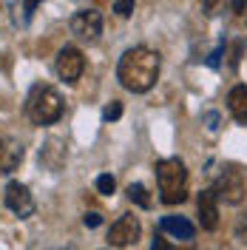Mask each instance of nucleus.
<instances>
[{
    "instance_id": "1",
    "label": "nucleus",
    "mask_w": 247,
    "mask_h": 250,
    "mask_svg": "<svg viewBox=\"0 0 247 250\" xmlns=\"http://www.w3.org/2000/svg\"><path fill=\"white\" fill-rule=\"evenodd\" d=\"M159 68H162V60H159L156 51H151L145 46H134L120 57L117 80L123 83V88H128V91L145 94L154 88L156 77H159Z\"/></svg>"
},
{
    "instance_id": "2",
    "label": "nucleus",
    "mask_w": 247,
    "mask_h": 250,
    "mask_svg": "<svg viewBox=\"0 0 247 250\" xmlns=\"http://www.w3.org/2000/svg\"><path fill=\"white\" fill-rule=\"evenodd\" d=\"M62 108L65 103L54 85H46V83L31 85L29 97H26V114L34 125H54L62 117Z\"/></svg>"
},
{
    "instance_id": "3",
    "label": "nucleus",
    "mask_w": 247,
    "mask_h": 250,
    "mask_svg": "<svg viewBox=\"0 0 247 250\" xmlns=\"http://www.w3.org/2000/svg\"><path fill=\"white\" fill-rule=\"evenodd\" d=\"M156 182H159V193L165 205H179L187 196V171L185 162L170 156V159H159L156 162Z\"/></svg>"
},
{
    "instance_id": "4",
    "label": "nucleus",
    "mask_w": 247,
    "mask_h": 250,
    "mask_svg": "<svg viewBox=\"0 0 247 250\" xmlns=\"http://www.w3.org/2000/svg\"><path fill=\"white\" fill-rule=\"evenodd\" d=\"M216 196L219 199H225L227 205H239L245 202V193H247V185H245V176L239 168H225V171L219 173L216 179Z\"/></svg>"
},
{
    "instance_id": "5",
    "label": "nucleus",
    "mask_w": 247,
    "mask_h": 250,
    "mask_svg": "<svg viewBox=\"0 0 247 250\" xmlns=\"http://www.w3.org/2000/svg\"><path fill=\"white\" fill-rule=\"evenodd\" d=\"M139 233H142L139 219L134 216V213H125V216H120L114 225H111L108 245H114V248H131V245L139 242Z\"/></svg>"
},
{
    "instance_id": "6",
    "label": "nucleus",
    "mask_w": 247,
    "mask_h": 250,
    "mask_svg": "<svg viewBox=\"0 0 247 250\" xmlns=\"http://www.w3.org/2000/svg\"><path fill=\"white\" fill-rule=\"evenodd\" d=\"M54 68H57V77L60 80L77 83V80L82 77V68H85V57H82V51H80L77 46H65V48H60Z\"/></svg>"
},
{
    "instance_id": "7",
    "label": "nucleus",
    "mask_w": 247,
    "mask_h": 250,
    "mask_svg": "<svg viewBox=\"0 0 247 250\" xmlns=\"http://www.w3.org/2000/svg\"><path fill=\"white\" fill-rule=\"evenodd\" d=\"M71 31L77 34L80 40H88L94 43L100 34H103V15L97 9H82L71 17Z\"/></svg>"
},
{
    "instance_id": "8",
    "label": "nucleus",
    "mask_w": 247,
    "mask_h": 250,
    "mask_svg": "<svg viewBox=\"0 0 247 250\" xmlns=\"http://www.w3.org/2000/svg\"><path fill=\"white\" fill-rule=\"evenodd\" d=\"M6 205H9V210L17 213L20 219H26L34 213V199H31L29 188L20 185V182H9L6 185Z\"/></svg>"
},
{
    "instance_id": "9",
    "label": "nucleus",
    "mask_w": 247,
    "mask_h": 250,
    "mask_svg": "<svg viewBox=\"0 0 247 250\" xmlns=\"http://www.w3.org/2000/svg\"><path fill=\"white\" fill-rule=\"evenodd\" d=\"M20 162H23V145L6 134H0V176L17 171Z\"/></svg>"
},
{
    "instance_id": "10",
    "label": "nucleus",
    "mask_w": 247,
    "mask_h": 250,
    "mask_svg": "<svg viewBox=\"0 0 247 250\" xmlns=\"http://www.w3.org/2000/svg\"><path fill=\"white\" fill-rule=\"evenodd\" d=\"M196 208H199V222L205 230H216L219 228V196L216 190H202L199 199H196Z\"/></svg>"
},
{
    "instance_id": "11",
    "label": "nucleus",
    "mask_w": 247,
    "mask_h": 250,
    "mask_svg": "<svg viewBox=\"0 0 247 250\" xmlns=\"http://www.w3.org/2000/svg\"><path fill=\"white\" fill-rule=\"evenodd\" d=\"M159 228H162V233H170L173 239H182V242H190L196 236V228L185 216H162Z\"/></svg>"
},
{
    "instance_id": "12",
    "label": "nucleus",
    "mask_w": 247,
    "mask_h": 250,
    "mask_svg": "<svg viewBox=\"0 0 247 250\" xmlns=\"http://www.w3.org/2000/svg\"><path fill=\"white\" fill-rule=\"evenodd\" d=\"M227 108H230V114H233L236 123L247 125V88L245 85L230 88V94H227Z\"/></svg>"
},
{
    "instance_id": "13",
    "label": "nucleus",
    "mask_w": 247,
    "mask_h": 250,
    "mask_svg": "<svg viewBox=\"0 0 247 250\" xmlns=\"http://www.w3.org/2000/svg\"><path fill=\"white\" fill-rule=\"evenodd\" d=\"M40 162L46 165L48 171H60L62 162H65V148H62L60 140H48L46 148L40 151Z\"/></svg>"
},
{
    "instance_id": "14",
    "label": "nucleus",
    "mask_w": 247,
    "mask_h": 250,
    "mask_svg": "<svg viewBox=\"0 0 247 250\" xmlns=\"http://www.w3.org/2000/svg\"><path fill=\"white\" fill-rule=\"evenodd\" d=\"M128 199L134 205H139V208H151V196H148V190H145V185H128Z\"/></svg>"
},
{
    "instance_id": "15",
    "label": "nucleus",
    "mask_w": 247,
    "mask_h": 250,
    "mask_svg": "<svg viewBox=\"0 0 247 250\" xmlns=\"http://www.w3.org/2000/svg\"><path fill=\"white\" fill-rule=\"evenodd\" d=\"M114 188H117V182H114V176H111V173H103V176H97V190H100V193L111 196V193H114Z\"/></svg>"
},
{
    "instance_id": "16",
    "label": "nucleus",
    "mask_w": 247,
    "mask_h": 250,
    "mask_svg": "<svg viewBox=\"0 0 247 250\" xmlns=\"http://www.w3.org/2000/svg\"><path fill=\"white\" fill-rule=\"evenodd\" d=\"M120 117H123V105H120V103L105 105V111H103V120H105V123H114V120H120Z\"/></svg>"
},
{
    "instance_id": "17",
    "label": "nucleus",
    "mask_w": 247,
    "mask_h": 250,
    "mask_svg": "<svg viewBox=\"0 0 247 250\" xmlns=\"http://www.w3.org/2000/svg\"><path fill=\"white\" fill-rule=\"evenodd\" d=\"M222 54H225V40H222V43H219V46L210 51V57H207V65H210V68H219V65H222Z\"/></svg>"
},
{
    "instance_id": "18",
    "label": "nucleus",
    "mask_w": 247,
    "mask_h": 250,
    "mask_svg": "<svg viewBox=\"0 0 247 250\" xmlns=\"http://www.w3.org/2000/svg\"><path fill=\"white\" fill-rule=\"evenodd\" d=\"M114 12L120 17H128L134 12V0H117V3H114Z\"/></svg>"
},
{
    "instance_id": "19",
    "label": "nucleus",
    "mask_w": 247,
    "mask_h": 250,
    "mask_svg": "<svg viewBox=\"0 0 247 250\" xmlns=\"http://www.w3.org/2000/svg\"><path fill=\"white\" fill-rule=\"evenodd\" d=\"M236 236H239V242L247 245V210L239 216V222H236Z\"/></svg>"
},
{
    "instance_id": "20",
    "label": "nucleus",
    "mask_w": 247,
    "mask_h": 250,
    "mask_svg": "<svg viewBox=\"0 0 247 250\" xmlns=\"http://www.w3.org/2000/svg\"><path fill=\"white\" fill-rule=\"evenodd\" d=\"M151 250H173V245H170L165 236H154V242H151Z\"/></svg>"
},
{
    "instance_id": "21",
    "label": "nucleus",
    "mask_w": 247,
    "mask_h": 250,
    "mask_svg": "<svg viewBox=\"0 0 247 250\" xmlns=\"http://www.w3.org/2000/svg\"><path fill=\"white\" fill-rule=\"evenodd\" d=\"M40 3H43V0H23V17H26V20H31L34 9H37Z\"/></svg>"
},
{
    "instance_id": "22",
    "label": "nucleus",
    "mask_w": 247,
    "mask_h": 250,
    "mask_svg": "<svg viewBox=\"0 0 247 250\" xmlns=\"http://www.w3.org/2000/svg\"><path fill=\"white\" fill-rule=\"evenodd\" d=\"M82 222H85V228H100V225H103V216H100V213H85Z\"/></svg>"
},
{
    "instance_id": "23",
    "label": "nucleus",
    "mask_w": 247,
    "mask_h": 250,
    "mask_svg": "<svg viewBox=\"0 0 247 250\" xmlns=\"http://www.w3.org/2000/svg\"><path fill=\"white\" fill-rule=\"evenodd\" d=\"M222 6H225V0H205V12L207 15H216Z\"/></svg>"
},
{
    "instance_id": "24",
    "label": "nucleus",
    "mask_w": 247,
    "mask_h": 250,
    "mask_svg": "<svg viewBox=\"0 0 247 250\" xmlns=\"http://www.w3.org/2000/svg\"><path fill=\"white\" fill-rule=\"evenodd\" d=\"M233 12L245 15V12H247V0H233Z\"/></svg>"
}]
</instances>
